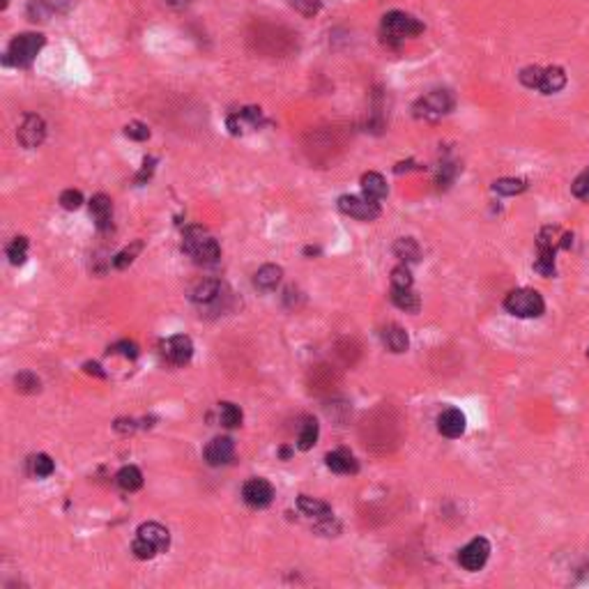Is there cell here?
Instances as JSON below:
<instances>
[{
	"label": "cell",
	"mask_w": 589,
	"mask_h": 589,
	"mask_svg": "<svg viewBox=\"0 0 589 589\" xmlns=\"http://www.w3.org/2000/svg\"><path fill=\"white\" fill-rule=\"evenodd\" d=\"M392 288H412V272L406 265H399L392 270Z\"/></svg>",
	"instance_id": "d590c367"
},
{
	"label": "cell",
	"mask_w": 589,
	"mask_h": 589,
	"mask_svg": "<svg viewBox=\"0 0 589 589\" xmlns=\"http://www.w3.org/2000/svg\"><path fill=\"white\" fill-rule=\"evenodd\" d=\"M527 189L525 180H518V177H502V180L492 182V191L499 196H518Z\"/></svg>",
	"instance_id": "4316f807"
},
{
	"label": "cell",
	"mask_w": 589,
	"mask_h": 589,
	"mask_svg": "<svg viewBox=\"0 0 589 589\" xmlns=\"http://www.w3.org/2000/svg\"><path fill=\"white\" fill-rule=\"evenodd\" d=\"M587 357H589V350H587Z\"/></svg>",
	"instance_id": "bcb514c9"
},
{
	"label": "cell",
	"mask_w": 589,
	"mask_h": 589,
	"mask_svg": "<svg viewBox=\"0 0 589 589\" xmlns=\"http://www.w3.org/2000/svg\"><path fill=\"white\" fill-rule=\"evenodd\" d=\"M161 355L166 357L168 364L182 366L194 357V343H191L189 337L184 334H177V337H170L161 343Z\"/></svg>",
	"instance_id": "ba28073f"
},
{
	"label": "cell",
	"mask_w": 589,
	"mask_h": 589,
	"mask_svg": "<svg viewBox=\"0 0 589 589\" xmlns=\"http://www.w3.org/2000/svg\"><path fill=\"white\" fill-rule=\"evenodd\" d=\"M111 352H120V355H125V357L134 359L136 355H139V348H136V343H132V341H122V343L111 348Z\"/></svg>",
	"instance_id": "b9f144b4"
},
{
	"label": "cell",
	"mask_w": 589,
	"mask_h": 589,
	"mask_svg": "<svg viewBox=\"0 0 589 589\" xmlns=\"http://www.w3.org/2000/svg\"><path fill=\"white\" fill-rule=\"evenodd\" d=\"M182 249L187 256L194 258L196 265H203V267L217 265L219 258H221V249H219L217 239L212 237L208 230H203L201 226H191V228L184 230Z\"/></svg>",
	"instance_id": "6da1fadb"
},
{
	"label": "cell",
	"mask_w": 589,
	"mask_h": 589,
	"mask_svg": "<svg viewBox=\"0 0 589 589\" xmlns=\"http://www.w3.org/2000/svg\"><path fill=\"white\" fill-rule=\"evenodd\" d=\"M115 481H118V486L125 492H134V490H139L143 486V475H141L139 468L127 465V468H122L118 475H115Z\"/></svg>",
	"instance_id": "d4e9b609"
},
{
	"label": "cell",
	"mask_w": 589,
	"mask_h": 589,
	"mask_svg": "<svg viewBox=\"0 0 589 589\" xmlns=\"http://www.w3.org/2000/svg\"><path fill=\"white\" fill-rule=\"evenodd\" d=\"M281 277H283V270L279 265H263L253 277V283L258 290H274L281 283Z\"/></svg>",
	"instance_id": "603a6c76"
},
{
	"label": "cell",
	"mask_w": 589,
	"mask_h": 589,
	"mask_svg": "<svg viewBox=\"0 0 589 589\" xmlns=\"http://www.w3.org/2000/svg\"><path fill=\"white\" fill-rule=\"evenodd\" d=\"M437 430H440L444 437H449V440L461 437L465 433V415L456 408H447L440 417H437Z\"/></svg>",
	"instance_id": "7c38bea8"
},
{
	"label": "cell",
	"mask_w": 589,
	"mask_h": 589,
	"mask_svg": "<svg viewBox=\"0 0 589 589\" xmlns=\"http://www.w3.org/2000/svg\"><path fill=\"white\" fill-rule=\"evenodd\" d=\"M141 242H134L132 246H127V249H122L118 256L113 258V265L118 267V270H125V267H129L134 263V258H136V253L141 251Z\"/></svg>",
	"instance_id": "836d02e7"
},
{
	"label": "cell",
	"mask_w": 589,
	"mask_h": 589,
	"mask_svg": "<svg viewBox=\"0 0 589 589\" xmlns=\"http://www.w3.org/2000/svg\"><path fill=\"white\" fill-rule=\"evenodd\" d=\"M90 214L94 219V223H97L99 230H108L113 223V201L104 194H97L92 196L90 201Z\"/></svg>",
	"instance_id": "4fadbf2b"
},
{
	"label": "cell",
	"mask_w": 589,
	"mask_h": 589,
	"mask_svg": "<svg viewBox=\"0 0 589 589\" xmlns=\"http://www.w3.org/2000/svg\"><path fill=\"white\" fill-rule=\"evenodd\" d=\"M392 302L406 313H417L421 309V299L412 288H392Z\"/></svg>",
	"instance_id": "7402d4cb"
},
{
	"label": "cell",
	"mask_w": 589,
	"mask_h": 589,
	"mask_svg": "<svg viewBox=\"0 0 589 589\" xmlns=\"http://www.w3.org/2000/svg\"><path fill=\"white\" fill-rule=\"evenodd\" d=\"M58 12V3H51V0H30L28 8H26V14H28L30 21H49V19Z\"/></svg>",
	"instance_id": "cb8c5ba5"
},
{
	"label": "cell",
	"mask_w": 589,
	"mask_h": 589,
	"mask_svg": "<svg viewBox=\"0 0 589 589\" xmlns=\"http://www.w3.org/2000/svg\"><path fill=\"white\" fill-rule=\"evenodd\" d=\"M86 371L99 375V378H104V371H99V364H86Z\"/></svg>",
	"instance_id": "7bdbcfd3"
},
{
	"label": "cell",
	"mask_w": 589,
	"mask_h": 589,
	"mask_svg": "<svg viewBox=\"0 0 589 589\" xmlns=\"http://www.w3.org/2000/svg\"><path fill=\"white\" fill-rule=\"evenodd\" d=\"M53 470H56V465H53L51 456H46V454H37V456H32V458H30V472H32V477H37V479L51 477V475H53Z\"/></svg>",
	"instance_id": "f546056e"
},
{
	"label": "cell",
	"mask_w": 589,
	"mask_h": 589,
	"mask_svg": "<svg viewBox=\"0 0 589 589\" xmlns=\"http://www.w3.org/2000/svg\"><path fill=\"white\" fill-rule=\"evenodd\" d=\"M318 433H320L318 421H316V419H306V421H304V426H302V430H299L297 447L302 449V451H309V449L313 447V444L318 442Z\"/></svg>",
	"instance_id": "83f0119b"
},
{
	"label": "cell",
	"mask_w": 589,
	"mask_h": 589,
	"mask_svg": "<svg viewBox=\"0 0 589 589\" xmlns=\"http://www.w3.org/2000/svg\"><path fill=\"white\" fill-rule=\"evenodd\" d=\"M339 210L343 214L359 219V221H373V219L380 217V205L375 201H368V198H359V196H341L339 198Z\"/></svg>",
	"instance_id": "8992f818"
},
{
	"label": "cell",
	"mask_w": 589,
	"mask_h": 589,
	"mask_svg": "<svg viewBox=\"0 0 589 589\" xmlns=\"http://www.w3.org/2000/svg\"><path fill=\"white\" fill-rule=\"evenodd\" d=\"M8 5H10V0H0V10H8Z\"/></svg>",
	"instance_id": "ee69618b"
},
{
	"label": "cell",
	"mask_w": 589,
	"mask_h": 589,
	"mask_svg": "<svg viewBox=\"0 0 589 589\" xmlns=\"http://www.w3.org/2000/svg\"><path fill=\"white\" fill-rule=\"evenodd\" d=\"M394 253L403 260V263H417V260L421 258L419 244H417L412 237H401V239H396Z\"/></svg>",
	"instance_id": "484cf974"
},
{
	"label": "cell",
	"mask_w": 589,
	"mask_h": 589,
	"mask_svg": "<svg viewBox=\"0 0 589 589\" xmlns=\"http://www.w3.org/2000/svg\"><path fill=\"white\" fill-rule=\"evenodd\" d=\"M242 497L246 504L253 506V509H265V506L272 504L274 488L270 481H265V479H249L242 488Z\"/></svg>",
	"instance_id": "30bf717a"
},
{
	"label": "cell",
	"mask_w": 589,
	"mask_h": 589,
	"mask_svg": "<svg viewBox=\"0 0 589 589\" xmlns=\"http://www.w3.org/2000/svg\"><path fill=\"white\" fill-rule=\"evenodd\" d=\"M232 456H235V444H232L230 437H214V440L205 447V461H208L212 468L230 463Z\"/></svg>",
	"instance_id": "8fae6325"
},
{
	"label": "cell",
	"mask_w": 589,
	"mask_h": 589,
	"mask_svg": "<svg viewBox=\"0 0 589 589\" xmlns=\"http://www.w3.org/2000/svg\"><path fill=\"white\" fill-rule=\"evenodd\" d=\"M139 534L141 539H146V541H150V543H152L157 550L159 552H163L168 548V543H170V534H168V530L163 525H159V523H143L141 527H139Z\"/></svg>",
	"instance_id": "e0dca14e"
},
{
	"label": "cell",
	"mask_w": 589,
	"mask_h": 589,
	"mask_svg": "<svg viewBox=\"0 0 589 589\" xmlns=\"http://www.w3.org/2000/svg\"><path fill=\"white\" fill-rule=\"evenodd\" d=\"M504 309L516 318H539L543 316L546 311V302L541 297L539 290H532V288H518V290H511L504 299Z\"/></svg>",
	"instance_id": "3957f363"
},
{
	"label": "cell",
	"mask_w": 589,
	"mask_h": 589,
	"mask_svg": "<svg viewBox=\"0 0 589 589\" xmlns=\"http://www.w3.org/2000/svg\"><path fill=\"white\" fill-rule=\"evenodd\" d=\"M26 256H28V239L26 237H14L8 246V258L12 265H23Z\"/></svg>",
	"instance_id": "4dcf8cb0"
},
{
	"label": "cell",
	"mask_w": 589,
	"mask_h": 589,
	"mask_svg": "<svg viewBox=\"0 0 589 589\" xmlns=\"http://www.w3.org/2000/svg\"><path fill=\"white\" fill-rule=\"evenodd\" d=\"M571 191H573V196H575V198H582V201H589V168L585 170V173H580L578 177H575V182H573Z\"/></svg>",
	"instance_id": "74e56055"
},
{
	"label": "cell",
	"mask_w": 589,
	"mask_h": 589,
	"mask_svg": "<svg viewBox=\"0 0 589 589\" xmlns=\"http://www.w3.org/2000/svg\"><path fill=\"white\" fill-rule=\"evenodd\" d=\"M219 419H221L226 428H235L242 423V410L235 403H221L219 406Z\"/></svg>",
	"instance_id": "f1b7e54d"
},
{
	"label": "cell",
	"mask_w": 589,
	"mask_h": 589,
	"mask_svg": "<svg viewBox=\"0 0 589 589\" xmlns=\"http://www.w3.org/2000/svg\"><path fill=\"white\" fill-rule=\"evenodd\" d=\"M170 3H175V5H187V0H170Z\"/></svg>",
	"instance_id": "f6af8a7d"
},
{
	"label": "cell",
	"mask_w": 589,
	"mask_h": 589,
	"mask_svg": "<svg viewBox=\"0 0 589 589\" xmlns=\"http://www.w3.org/2000/svg\"><path fill=\"white\" fill-rule=\"evenodd\" d=\"M290 3H292V8L297 12H302L304 17L318 14V10H320V0H290Z\"/></svg>",
	"instance_id": "60d3db41"
},
{
	"label": "cell",
	"mask_w": 589,
	"mask_h": 589,
	"mask_svg": "<svg viewBox=\"0 0 589 589\" xmlns=\"http://www.w3.org/2000/svg\"><path fill=\"white\" fill-rule=\"evenodd\" d=\"M14 385L21 394H37L39 392V378L32 373H19L14 378Z\"/></svg>",
	"instance_id": "1f68e13d"
},
{
	"label": "cell",
	"mask_w": 589,
	"mask_h": 589,
	"mask_svg": "<svg viewBox=\"0 0 589 589\" xmlns=\"http://www.w3.org/2000/svg\"><path fill=\"white\" fill-rule=\"evenodd\" d=\"M488 557H490L488 539L477 537V539H472L470 543L463 548L461 555H458V561H461V566L465 568V571H479V568H483V564L488 561Z\"/></svg>",
	"instance_id": "52a82bcc"
},
{
	"label": "cell",
	"mask_w": 589,
	"mask_h": 589,
	"mask_svg": "<svg viewBox=\"0 0 589 589\" xmlns=\"http://www.w3.org/2000/svg\"><path fill=\"white\" fill-rule=\"evenodd\" d=\"M260 120H263V113H260V108L256 106H249V108H242L239 113L230 115L228 118V129L230 134H244L246 129H253L260 125Z\"/></svg>",
	"instance_id": "9a60e30c"
},
{
	"label": "cell",
	"mask_w": 589,
	"mask_h": 589,
	"mask_svg": "<svg viewBox=\"0 0 589 589\" xmlns=\"http://www.w3.org/2000/svg\"><path fill=\"white\" fill-rule=\"evenodd\" d=\"M382 343L387 346L389 352H396V355L406 352L410 346L408 332L399 325H387L385 330H382Z\"/></svg>",
	"instance_id": "ac0fdd59"
},
{
	"label": "cell",
	"mask_w": 589,
	"mask_h": 589,
	"mask_svg": "<svg viewBox=\"0 0 589 589\" xmlns=\"http://www.w3.org/2000/svg\"><path fill=\"white\" fill-rule=\"evenodd\" d=\"M564 86H566V74L561 67H548L541 74V83H539L541 94H555L564 90Z\"/></svg>",
	"instance_id": "d6986e66"
},
{
	"label": "cell",
	"mask_w": 589,
	"mask_h": 589,
	"mask_svg": "<svg viewBox=\"0 0 589 589\" xmlns=\"http://www.w3.org/2000/svg\"><path fill=\"white\" fill-rule=\"evenodd\" d=\"M44 35L39 32H23V35H17L10 42L8 51L3 56V63L8 67H28L32 65V60L37 58V53L44 49Z\"/></svg>",
	"instance_id": "7a4b0ae2"
},
{
	"label": "cell",
	"mask_w": 589,
	"mask_h": 589,
	"mask_svg": "<svg viewBox=\"0 0 589 589\" xmlns=\"http://www.w3.org/2000/svg\"><path fill=\"white\" fill-rule=\"evenodd\" d=\"M325 463H327V468L332 472H337V475H357V470H359V463L355 461V456L346 449L327 454Z\"/></svg>",
	"instance_id": "2e32d148"
},
{
	"label": "cell",
	"mask_w": 589,
	"mask_h": 589,
	"mask_svg": "<svg viewBox=\"0 0 589 589\" xmlns=\"http://www.w3.org/2000/svg\"><path fill=\"white\" fill-rule=\"evenodd\" d=\"M423 32V23L417 21L415 17L406 14V12H389L382 17V37L389 44H399L408 37H417Z\"/></svg>",
	"instance_id": "277c9868"
},
{
	"label": "cell",
	"mask_w": 589,
	"mask_h": 589,
	"mask_svg": "<svg viewBox=\"0 0 589 589\" xmlns=\"http://www.w3.org/2000/svg\"><path fill=\"white\" fill-rule=\"evenodd\" d=\"M361 191H364V196L368 198V201H382V198L387 196V182L385 177H382L380 173H364L361 175Z\"/></svg>",
	"instance_id": "ffe728a7"
},
{
	"label": "cell",
	"mask_w": 589,
	"mask_h": 589,
	"mask_svg": "<svg viewBox=\"0 0 589 589\" xmlns=\"http://www.w3.org/2000/svg\"><path fill=\"white\" fill-rule=\"evenodd\" d=\"M19 143L26 148V150H32L37 146H42L44 136H46V125L44 120L39 118V115L35 113H28L21 122V127H19Z\"/></svg>",
	"instance_id": "9c48e42d"
},
{
	"label": "cell",
	"mask_w": 589,
	"mask_h": 589,
	"mask_svg": "<svg viewBox=\"0 0 589 589\" xmlns=\"http://www.w3.org/2000/svg\"><path fill=\"white\" fill-rule=\"evenodd\" d=\"M297 506H299V511H302L304 516H311V518H316V520H325V518H332V516H334L332 509H330V504L320 502V499L309 497V495H299V497H297Z\"/></svg>",
	"instance_id": "44dd1931"
},
{
	"label": "cell",
	"mask_w": 589,
	"mask_h": 589,
	"mask_svg": "<svg viewBox=\"0 0 589 589\" xmlns=\"http://www.w3.org/2000/svg\"><path fill=\"white\" fill-rule=\"evenodd\" d=\"M125 134L134 141H148L150 139V129H148V125H143V122H129V125L125 127Z\"/></svg>",
	"instance_id": "ab89813d"
},
{
	"label": "cell",
	"mask_w": 589,
	"mask_h": 589,
	"mask_svg": "<svg viewBox=\"0 0 589 589\" xmlns=\"http://www.w3.org/2000/svg\"><path fill=\"white\" fill-rule=\"evenodd\" d=\"M132 552L136 555V557L139 559H152L157 552V548L150 543V541H146V539H141V537H136L134 539V543H132Z\"/></svg>",
	"instance_id": "e575fe53"
},
{
	"label": "cell",
	"mask_w": 589,
	"mask_h": 589,
	"mask_svg": "<svg viewBox=\"0 0 589 589\" xmlns=\"http://www.w3.org/2000/svg\"><path fill=\"white\" fill-rule=\"evenodd\" d=\"M458 173V163L454 161H442L440 170H437V187L440 189H447L451 182H454V177Z\"/></svg>",
	"instance_id": "d6a6232c"
},
{
	"label": "cell",
	"mask_w": 589,
	"mask_h": 589,
	"mask_svg": "<svg viewBox=\"0 0 589 589\" xmlns=\"http://www.w3.org/2000/svg\"><path fill=\"white\" fill-rule=\"evenodd\" d=\"M541 74H543L541 67H525V70L520 72V83H523L525 88H532V90H539Z\"/></svg>",
	"instance_id": "8d00e7d4"
},
{
	"label": "cell",
	"mask_w": 589,
	"mask_h": 589,
	"mask_svg": "<svg viewBox=\"0 0 589 589\" xmlns=\"http://www.w3.org/2000/svg\"><path fill=\"white\" fill-rule=\"evenodd\" d=\"M81 203H83V196H81V191H74V189H67L60 194V205H63L65 210H79Z\"/></svg>",
	"instance_id": "f35d334b"
},
{
	"label": "cell",
	"mask_w": 589,
	"mask_h": 589,
	"mask_svg": "<svg viewBox=\"0 0 589 589\" xmlns=\"http://www.w3.org/2000/svg\"><path fill=\"white\" fill-rule=\"evenodd\" d=\"M223 292H226V288H223L221 281L208 279V281H203V283L196 286V290H194V294H191V299H194L196 304H201V306H210V304H217L219 299L223 297Z\"/></svg>",
	"instance_id": "5bb4252c"
},
{
	"label": "cell",
	"mask_w": 589,
	"mask_h": 589,
	"mask_svg": "<svg viewBox=\"0 0 589 589\" xmlns=\"http://www.w3.org/2000/svg\"><path fill=\"white\" fill-rule=\"evenodd\" d=\"M454 108V94L449 90H433L415 104V115L421 120H440Z\"/></svg>",
	"instance_id": "5b68a950"
}]
</instances>
